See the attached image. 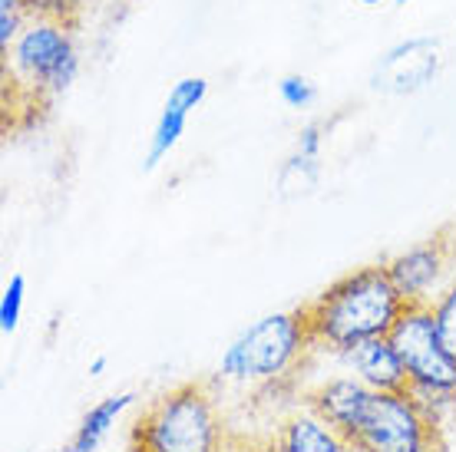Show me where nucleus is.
Returning a JSON list of instances; mask_svg holds the SVG:
<instances>
[{"label":"nucleus","mask_w":456,"mask_h":452,"mask_svg":"<svg viewBox=\"0 0 456 452\" xmlns=\"http://www.w3.org/2000/svg\"><path fill=\"white\" fill-rule=\"evenodd\" d=\"M456 264V222L444 225L434 238L420 241L417 248L403 251L394 261H387V274L397 295L403 301H434L436 281Z\"/></svg>","instance_id":"obj_7"},{"label":"nucleus","mask_w":456,"mask_h":452,"mask_svg":"<svg viewBox=\"0 0 456 452\" xmlns=\"http://www.w3.org/2000/svg\"><path fill=\"white\" fill-rule=\"evenodd\" d=\"M314 347L311 324L305 304L285 314L265 317L248 334H241L228 347L225 360L218 367V380L262 386L265 393H285L295 383L297 374L308 367Z\"/></svg>","instance_id":"obj_4"},{"label":"nucleus","mask_w":456,"mask_h":452,"mask_svg":"<svg viewBox=\"0 0 456 452\" xmlns=\"http://www.w3.org/2000/svg\"><path fill=\"white\" fill-rule=\"evenodd\" d=\"M347 442L361 452H450L434 409L413 393L384 390L370 393Z\"/></svg>","instance_id":"obj_5"},{"label":"nucleus","mask_w":456,"mask_h":452,"mask_svg":"<svg viewBox=\"0 0 456 452\" xmlns=\"http://www.w3.org/2000/svg\"><path fill=\"white\" fill-rule=\"evenodd\" d=\"M321 125H308L305 133H301V142H297V156H308L314 158L318 156V146H321Z\"/></svg>","instance_id":"obj_19"},{"label":"nucleus","mask_w":456,"mask_h":452,"mask_svg":"<svg viewBox=\"0 0 456 452\" xmlns=\"http://www.w3.org/2000/svg\"><path fill=\"white\" fill-rule=\"evenodd\" d=\"M430 307H434V327L436 337H440V347L456 360V281L446 287L444 295H436Z\"/></svg>","instance_id":"obj_13"},{"label":"nucleus","mask_w":456,"mask_h":452,"mask_svg":"<svg viewBox=\"0 0 456 452\" xmlns=\"http://www.w3.org/2000/svg\"><path fill=\"white\" fill-rule=\"evenodd\" d=\"M86 4H90V0H83V7H86Z\"/></svg>","instance_id":"obj_22"},{"label":"nucleus","mask_w":456,"mask_h":452,"mask_svg":"<svg viewBox=\"0 0 456 452\" xmlns=\"http://www.w3.org/2000/svg\"><path fill=\"white\" fill-rule=\"evenodd\" d=\"M387 340L397 351L413 386L456 393V360L440 347L430 301H403Z\"/></svg>","instance_id":"obj_6"},{"label":"nucleus","mask_w":456,"mask_h":452,"mask_svg":"<svg viewBox=\"0 0 456 452\" xmlns=\"http://www.w3.org/2000/svg\"><path fill=\"white\" fill-rule=\"evenodd\" d=\"M133 400H136L133 393H119V396H110V400H103L100 407H93L90 413L83 416L77 436L69 440L67 452H93V449H96V446L103 442L106 432H110V426L116 423V416H119V413H123Z\"/></svg>","instance_id":"obj_11"},{"label":"nucleus","mask_w":456,"mask_h":452,"mask_svg":"<svg viewBox=\"0 0 456 452\" xmlns=\"http://www.w3.org/2000/svg\"><path fill=\"white\" fill-rule=\"evenodd\" d=\"M218 376H199L149 400L133 423L129 452H225L228 413Z\"/></svg>","instance_id":"obj_3"},{"label":"nucleus","mask_w":456,"mask_h":452,"mask_svg":"<svg viewBox=\"0 0 456 452\" xmlns=\"http://www.w3.org/2000/svg\"><path fill=\"white\" fill-rule=\"evenodd\" d=\"M225 452H278V449H274V440H272V430H268V426H262V430H241V426H232Z\"/></svg>","instance_id":"obj_15"},{"label":"nucleus","mask_w":456,"mask_h":452,"mask_svg":"<svg viewBox=\"0 0 456 452\" xmlns=\"http://www.w3.org/2000/svg\"><path fill=\"white\" fill-rule=\"evenodd\" d=\"M208 93V83L202 77H189V79H179L175 86H172L169 93V106H175V109H183V113H192L199 102L206 100Z\"/></svg>","instance_id":"obj_17"},{"label":"nucleus","mask_w":456,"mask_h":452,"mask_svg":"<svg viewBox=\"0 0 456 452\" xmlns=\"http://www.w3.org/2000/svg\"><path fill=\"white\" fill-rule=\"evenodd\" d=\"M361 4H380V0H361Z\"/></svg>","instance_id":"obj_21"},{"label":"nucleus","mask_w":456,"mask_h":452,"mask_svg":"<svg viewBox=\"0 0 456 452\" xmlns=\"http://www.w3.org/2000/svg\"><path fill=\"white\" fill-rule=\"evenodd\" d=\"M400 307L403 297L390 281L387 264H367L344 274L314 301H305V314L318 351L351 353L364 340L387 337Z\"/></svg>","instance_id":"obj_2"},{"label":"nucleus","mask_w":456,"mask_h":452,"mask_svg":"<svg viewBox=\"0 0 456 452\" xmlns=\"http://www.w3.org/2000/svg\"><path fill=\"white\" fill-rule=\"evenodd\" d=\"M103 367H106V357H100V360H96V363H93V367H90V370H93V374H100V370H103Z\"/></svg>","instance_id":"obj_20"},{"label":"nucleus","mask_w":456,"mask_h":452,"mask_svg":"<svg viewBox=\"0 0 456 452\" xmlns=\"http://www.w3.org/2000/svg\"><path fill=\"white\" fill-rule=\"evenodd\" d=\"M80 73L73 23L30 17L17 44L4 53V109L7 129H27L53 106Z\"/></svg>","instance_id":"obj_1"},{"label":"nucleus","mask_w":456,"mask_h":452,"mask_svg":"<svg viewBox=\"0 0 456 452\" xmlns=\"http://www.w3.org/2000/svg\"><path fill=\"white\" fill-rule=\"evenodd\" d=\"M397 4H407V0H397Z\"/></svg>","instance_id":"obj_23"},{"label":"nucleus","mask_w":456,"mask_h":452,"mask_svg":"<svg viewBox=\"0 0 456 452\" xmlns=\"http://www.w3.org/2000/svg\"><path fill=\"white\" fill-rule=\"evenodd\" d=\"M185 119H189V113H183V109H175V106H162V116L159 123H156V133H152V142H149V156H146V169H152L156 162H159L162 156H169V149L179 142V136H183L185 129Z\"/></svg>","instance_id":"obj_12"},{"label":"nucleus","mask_w":456,"mask_h":452,"mask_svg":"<svg viewBox=\"0 0 456 452\" xmlns=\"http://www.w3.org/2000/svg\"><path fill=\"white\" fill-rule=\"evenodd\" d=\"M278 93H281V100H285L288 106H295V109H305V106L314 102V83L305 77H285L278 83Z\"/></svg>","instance_id":"obj_18"},{"label":"nucleus","mask_w":456,"mask_h":452,"mask_svg":"<svg viewBox=\"0 0 456 452\" xmlns=\"http://www.w3.org/2000/svg\"><path fill=\"white\" fill-rule=\"evenodd\" d=\"M268 430H272L278 452H361L301 403L285 409L281 416H274Z\"/></svg>","instance_id":"obj_9"},{"label":"nucleus","mask_w":456,"mask_h":452,"mask_svg":"<svg viewBox=\"0 0 456 452\" xmlns=\"http://www.w3.org/2000/svg\"><path fill=\"white\" fill-rule=\"evenodd\" d=\"M347 363L354 367L357 380H364L370 390H384V393H411V376L403 370L397 351L390 347L387 337H374L357 343L351 353H344Z\"/></svg>","instance_id":"obj_10"},{"label":"nucleus","mask_w":456,"mask_h":452,"mask_svg":"<svg viewBox=\"0 0 456 452\" xmlns=\"http://www.w3.org/2000/svg\"><path fill=\"white\" fill-rule=\"evenodd\" d=\"M30 17H34L30 0H0V53H7L17 44Z\"/></svg>","instance_id":"obj_14"},{"label":"nucleus","mask_w":456,"mask_h":452,"mask_svg":"<svg viewBox=\"0 0 456 452\" xmlns=\"http://www.w3.org/2000/svg\"><path fill=\"white\" fill-rule=\"evenodd\" d=\"M370 393L374 390L364 380H357V376H334V380H324V383L311 386V390H301L297 403L308 407L314 416L324 419L334 432H341L347 440L364 403L370 400Z\"/></svg>","instance_id":"obj_8"},{"label":"nucleus","mask_w":456,"mask_h":452,"mask_svg":"<svg viewBox=\"0 0 456 452\" xmlns=\"http://www.w3.org/2000/svg\"><path fill=\"white\" fill-rule=\"evenodd\" d=\"M23 287H27L23 274H13L11 281H7V287H4V297H0V327H4V334H11L17 327V320H20Z\"/></svg>","instance_id":"obj_16"}]
</instances>
